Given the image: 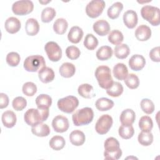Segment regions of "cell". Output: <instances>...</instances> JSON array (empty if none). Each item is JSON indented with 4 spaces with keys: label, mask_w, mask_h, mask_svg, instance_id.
<instances>
[{
    "label": "cell",
    "mask_w": 160,
    "mask_h": 160,
    "mask_svg": "<svg viewBox=\"0 0 160 160\" xmlns=\"http://www.w3.org/2000/svg\"><path fill=\"white\" fill-rule=\"evenodd\" d=\"M23 66L27 71L37 72L46 66V62L42 56L32 55L26 58Z\"/></svg>",
    "instance_id": "cell-6"
},
{
    "label": "cell",
    "mask_w": 160,
    "mask_h": 160,
    "mask_svg": "<svg viewBox=\"0 0 160 160\" xmlns=\"http://www.w3.org/2000/svg\"><path fill=\"white\" fill-rule=\"evenodd\" d=\"M22 91L27 96H32L37 92V86L32 82H27L23 84Z\"/></svg>",
    "instance_id": "cell-45"
},
{
    "label": "cell",
    "mask_w": 160,
    "mask_h": 160,
    "mask_svg": "<svg viewBox=\"0 0 160 160\" xmlns=\"http://www.w3.org/2000/svg\"><path fill=\"white\" fill-rule=\"evenodd\" d=\"M66 54L69 59L71 60H74L79 57L81 54V51L78 47L75 46H70L66 48Z\"/></svg>",
    "instance_id": "cell-47"
},
{
    "label": "cell",
    "mask_w": 160,
    "mask_h": 160,
    "mask_svg": "<svg viewBox=\"0 0 160 160\" xmlns=\"http://www.w3.org/2000/svg\"><path fill=\"white\" fill-rule=\"evenodd\" d=\"M52 126L56 132L60 133L64 132L69 128V121L66 117L62 115H58L53 118Z\"/></svg>",
    "instance_id": "cell-12"
},
{
    "label": "cell",
    "mask_w": 160,
    "mask_h": 160,
    "mask_svg": "<svg viewBox=\"0 0 160 160\" xmlns=\"http://www.w3.org/2000/svg\"><path fill=\"white\" fill-rule=\"evenodd\" d=\"M123 39L124 36L122 33L118 29L112 30L108 35V41L114 45L120 44L123 41Z\"/></svg>",
    "instance_id": "cell-39"
},
{
    "label": "cell",
    "mask_w": 160,
    "mask_h": 160,
    "mask_svg": "<svg viewBox=\"0 0 160 160\" xmlns=\"http://www.w3.org/2000/svg\"><path fill=\"white\" fill-rule=\"evenodd\" d=\"M36 104L38 108H49L52 104V98L48 94H41L36 98Z\"/></svg>",
    "instance_id": "cell-31"
},
{
    "label": "cell",
    "mask_w": 160,
    "mask_h": 160,
    "mask_svg": "<svg viewBox=\"0 0 160 160\" xmlns=\"http://www.w3.org/2000/svg\"><path fill=\"white\" fill-rule=\"evenodd\" d=\"M27 105L26 99L22 96H18L15 98L12 102V108L16 111H22L23 110Z\"/></svg>",
    "instance_id": "cell-46"
},
{
    "label": "cell",
    "mask_w": 160,
    "mask_h": 160,
    "mask_svg": "<svg viewBox=\"0 0 160 160\" xmlns=\"http://www.w3.org/2000/svg\"><path fill=\"white\" fill-rule=\"evenodd\" d=\"M128 63L132 70L138 71L144 67L146 64V60L142 55L134 54L129 59Z\"/></svg>",
    "instance_id": "cell-15"
},
{
    "label": "cell",
    "mask_w": 160,
    "mask_h": 160,
    "mask_svg": "<svg viewBox=\"0 0 160 160\" xmlns=\"http://www.w3.org/2000/svg\"><path fill=\"white\" fill-rule=\"evenodd\" d=\"M112 49L109 46H102L96 51V57L99 60L106 61L110 59L112 56Z\"/></svg>",
    "instance_id": "cell-28"
},
{
    "label": "cell",
    "mask_w": 160,
    "mask_h": 160,
    "mask_svg": "<svg viewBox=\"0 0 160 160\" xmlns=\"http://www.w3.org/2000/svg\"><path fill=\"white\" fill-rule=\"evenodd\" d=\"M119 119L122 125H132L136 119L135 112L131 109H126L122 111Z\"/></svg>",
    "instance_id": "cell-19"
},
{
    "label": "cell",
    "mask_w": 160,
    "mask_h": 160,
    "mask_svg": "<svg viewBox=\"0 0 160 160\" xmlns=\"http://www.w3.org/2000/svg\"><path fill=\"white\" fill-rule=\"evenodd\" d=\"M78 94L84 98L89 99L94 96L93 87L87 83L81 84L78 89Z\"/></svg>",
    "instance_id": "cell-29"
},
{
    "label": "cell",
    "mask_w": 160,
    "mask_h": 160,
    "mask_svg": "<svg viewBox=\"0 0 160 160\" xmlns=\"http://www.w3.org/2000/svg\"><path fill=\"white\" fill-rule=\"evenodd\" d=\"M122 19L125 26L129 29L134 28L138 21L137 13L133 10L126 11L123 14Z\"/></svg>",
    "instance_id": "cell-14"
},
{
    "label": "cell",
    "mask_w": 160,
    "mask_h": 160,
    "mask_svg": "<svg viewBox=\"0 0 160 160\" xmlns=\"http://www.w3.org/2000/svg\"><path fill=\"white\" fill-rule=\"evenodd\" d=\"M123 92V86L119 82H113L112 86L106 89V93L114 98L119 97Z\"/></svg>",
    "instance_id": "cell-37"
},
{
    "label": "cell",
    "mask_w": 160,
    "mask_h": 160,
    "mask_svg": "<svg viewBox=\"0 0 160 160\" xmlns=\"http://www.w3.org/2000/svg\"><path fill=\"white\" fill-rule=\"evenodd\" d=\"M129 53L130 49L126 44H120L116 45L114 48V55L118 59H125L129 56Z\"/></svg>",
    "instance_id": "cell-32"
},
{
    "label": "cell",
    "mask_w": 160,
    "mask_h": 160,
    "mask_svg": "<svg viewBox=\"0 0 160 160\" xmlns=\"http://www.w3.org/2000/svg\"><path fill=\"white\" fill-rule=\"evenodd\" d=\"M44 49L50 61L57 62L61 59L62 57V50L56 42H48L44 46Z\"/></svg>",
    "instance_id": "cell-10"
},
{
    "label": "cell",
    "mask_w": 160,
    "mask_h": 160,
    "mask_svg": "<svg viewBox=\"0 0 160 160\" xmlns=\"http://www.w3.org/2000/svg\"><path fill=\"white\" fill-rule=\"evenodd\" d=\"M141 15L143 19L151 25L157 26L159 24V9L158 7L146 5L141 9Z\"/></svg>",
    "instance_id": "cell-5"
},
{
    "label": "cell",
    "mask_w": 160,
    "mask_h": 160,
    "mask_svg": "<svg viewBox=\"0 0 160 160\" xmlns=\"http://www.w3.org/2000/svg\"><path fill=\"white\" fill-rule=\"evenodd\" d=\"M69 138L71 144L76 146H80L82 145L86 140L84 132L78 129L72 131L69 134Z\"/></svg>",
    "instance_id": "cell-23"
},
{
    "label": "cell",
    "mask_w": 160,
    "mask_h": 160,
    "mask_svg": "<svg viewBox=\"0 0 160 160\" xmlns=\"http://www.w3.org/2000/svg\"><path fill=\"white\" fill-rule=\"evenodd\" d=\"M149 58L154 62H159V47L157 46L153 48L149 52Z\"/></svg>",
    "instance_id": "cell-48"
},
{
    "label": "cell",
    "mask_w": 160,
    "mask_h": 160,
    "mask_svg": "<svg viewBox=\"0 0 160 160\" xmlns=\"http://www.w3.org/2000/svg\"><path fill=\"white\" fill-rule=\"evenodd\" d=\"M68 27L67 21L64 18L57 19L53 24V29L58 34H63L66 32Z\"/></svg>",
    "instance_id": "cell-33"
},
{
    "label": "cell",
    "mask_w": 160,
    "mask_h": 160,
    "mask_svg": "<svg viewBox=\"0 0 160 160\" xmlns=\"http://www.w3.org/2000/svg\"><path fill=\"white\" fill-rule=\"evenodd\" d=\"M124 82L129 88L134 89L138 88L139 85V79L135 74L131 73L128 74L124 79Z\"/></svg>",
    "instance_id": "cell-42"
},
{
    "label": "cell",
    "mask_w": 160,
    "mask_h": 160,
    "mask_svg": "<svg viewBox=\"0 0 160 160\" xmlns=\"http://www.w3.org/2000/svg\"><path fill=\"white\" fill-rule=\"evenodd\" d=\"M141 108L144 112L148 114H152L154 111V104L149 99H143L140 103Z\"/></svg>",
    "instance_id": "cell-43"
},
{
    "label": "cell",
    "mask_w": 160,
    "mask_h": 160,
    "mask_svg": "<svg viewBox=\"0 0 160 160\" xmlns=\"http://www.w3.org/2000/svg\"><path fill=\"white\" fill-rule=\"evenodd\" d=\"M49 108H31L27 110L24 113V119L27 124L33 126L46 121L49 116Z\"/></svg>",
    "instance_id": "cell-1"
},
{
    "label": "cell",
    "mask_w": 160,
    "mask_h": 160,
    "mask_svg": "<svg viewBox=\"0 0 160 160\" xmlns=\"http://www.w3.org/2000/svg\"><path fill=\"white\" fill-rule=\"evenodd\" d=\"M34 9V4L29 0H21L14 2L12 5V11L14 14L23 16L29 14Z\"/></svg>",
    "instance_id": "cell-8"
},
{
    "label": "cell",
    "mask_w": 160,
    "mask_h": 160,
    "mask_svg": "<svg viewBox=\"0 0 160 160\" xmlns=\"http://www.w3.org/2000/svg\"><path fill=\"white\" fill-rule=\"evenodd\" d=\"M113 75L115 78L118 80H124L128 75V69L127 66L119 62L116 64L112 69Z\"/></svg>",
    "instance_id": "cell-22"
},
{
    "label": "cell",
    "mask_w": 160,
    "mask_h": 160,
    "mask_svg": "<svg viewBox=\"0 0 160 160\" xmlns=\"http://www.w3.org/2000/svg\"><path fill=\"white\" fill-rule=\"evenodd\" d=\"M83 34V31L80 27L72 26L68 34V40L72 43L77 44L82 39Z\"/></svg>",
    "instance_id": "cell-21"
},
{
    "label": "cell",
    "mask_w": 160,
    "mask_h": 160,
    "mask_svg": "<svg viewBox=\"0 0 160 160\" xmlns=\"http://www.w3.org/2000/svg\"><path fill=\"white\" fill-rule=\"evenodd\" d=\"M21 27L20 21L15 17L8 18L4 23V28L7 32L10 34H15L18 32Z\"/></svg>",
    "instance_id": "cell-16"
},
{
    "label": "cell",
    "mask_w": 160,
    "mask_h": 160,
    "mask_svg": "<svg viewBox=\"0 0 160 160\" xmlns=\"http://www.w3.org/2000/svg\"><path fill=\"white\" fill-rule=\"evenodd\" d=\"M139 127L142 131L150 132L153 128L152 119L148 116H142L139 121Z\"/></svg>",
    "instance_id": "cell-35"
},
{
    "label": "cell",
    "mask_w": 160,
    "mask_h": 160,
    "mask_svg": "<svg viewBox=\"0 0 160 160\" xmlns=\"http://www.w3.org/2000/svg\"><path fill=\"white\" fill-rule=\"evenodd\" d=\"M9 104V98L5 93H0V108L3 109L8 106Z\"/></svg>",
    "instance_id": "cell-49"
},
{
    "label": "cell",
    "mask_w": 160,
    "mask_h": 160,
    "mask_svg": "<svg viewBox=\"0 0 160 160\" xmlns=\"http://www.w3.org/2000/svg\"><path fill=\"white\" fill-rule=\"evenodd\" d=\"M114 105V102L106 98H101L98 99L95 103L96 108L100 111H108L111 109Z\"/></svg>",
    "instance_id": "cell-30"
},
{
    "label": "cell",
    "mask_w": 160,
    "mask_h": 160,
    "mask_svg": "<svg viewBox=\"0 0 160 160\" xmlns=\"http://www.w3.org/2000/svg\"><path fill=\"white\" fill-rule=\"evenodd\" d=\"M94 74L101 88L108 89L112 86L114 81L111 76V69L108 66H98L95 71Z\"/></svg>",
    "instance_id": "cell-3"
},
{
    "label": "cell",
    "mask_w": 160,
    "mask_h": 160,
    "mask_svg": "<svg viewBox=\"0 0 160 160\" xmlns=\"http://www.w3.org/2000/svg\"><path fill=\"white\" fill-rule=\"evenodd\" d=\"M94 118V112L92 108H83L77 110L72 115L74 124L76 126L87 125L92 122Z\"/></svg>",
    "instance_id": "cell-4"
},
{
    "label": "cell",
    "mask_w": 160,
    "mask_h": 160,
    "mask_svg": "<svg viewBox=\"0 0 160 160\" xmlns=\"http://www.w3.org/2000/svg\"><path fill=\"white\" fill-rule=\"evenodd\" d=\"M25 30L29 36L36 35L39 31V24L38 21L34 18H29L25 24Z\"/></svg>",
    "instance_id": "cell-24"
},
{
    "label": "cell",
    "mask_w": 160,
    "mask_h": 160,
    "mask_svg": "<svg viewBox=\"0 0 160 160\" xmlns=\"http://www.w3.org/2000/svg\"><path fill=\"white\" fill-rule=\"evenodd\" d=\"M105 6L106 3L102 0H92L86 7V14L91 18H98L102 14Z\"/></svg>",
    "instance_id": "cell-9"
},
{
    "label": "cell",
    "mask_w": 160,
    "mask_h": 160,
    "mask_svg": "<svg viewBox=\"0 0 160 160\" xmlns=\"http://www.w3.org/2000/svg\"><path fill=\"white\" fill-rule=\"evenodd\" d=\"M104 157L107 160H118L122 156L119 141L113 137L108 138L104 144Z\"/></svg>",
    "instance_id": "cell-2"
},
{
    "label": "cell",
    "mask_w": 160,
    "mask_h": 160,
    "mask_svg": "<svg viewBox=\"0 0 160 160\" xmlns=\"http://www.w3.org/2000/svg\"><path fill=\"white\" fill-rule=\"evenodd\" d=\"M56 10L51 7L45 8L41 12V21L43 22H49L56 16Z\"/></svg>",
    "instance_id": "cell-40"
},
{
    "label": "cell",
    "mask_w": 160,
    "mask_h": 160,
    "mask_svg": "<svg viewBox=\"0 0 160 160\" xmlns=\"http://www.w3.org/2000/svg\"><path fill=\"white\" fill-rule=\"evenodd\" d=\"M20 56L16 52H10L6 56V62L12 67L17 66L20 62Z\"/></svg>",
    "instance_id": "cell-44"
},
{
    "label": "cell",
    "mask_w": 160,
    "mask_h": 160,
    "mask_svg": "<svg viewBox=\"0 0 160 160\" xmlns=\"http://www.w3.org/2000/svg\"><path fill=\"white\" fill-rule=\"evenodd\" d=\"M112 118L109 114H103L99 118L96 125L95 129L96 131L101 134H106L111 128L112 125Z\"/></svg>",
    "instance_id": "cell-11"
},
{
    "label": "cell",
    "mask_w": 160,
    "mask_h": 160,
    "mask_svg": "<svg viewBox=\"0 0 160 160\" xmlns=\"http://www.w3.org/2000/svg\"><path fill=\"white\" fill-rule=\"evenodd\" d=\"M98 45V39L92 34H88L84 40V46L89 50H94Z\"/></svg>",
    "instance_id": "cell-41"
},
{
    "label": "cell",
    "mask_w": 160,
    "mask_h": 160,
    "mask_svg": "<svg viewBox=\"0 0 160 160\" xmlns=\"http://www.w3.org/2000/svg\"><path fill=\"white\" fill-rule=\"evenodd\" d=\"M58 108L66 113L72 112L79 105L78 99L74 96H68L59 99L57 102Z\"/></svg>",
    "instance_id": "cell-7"
},
{
    "label": "cell",
    "mask_w": 160,
    "mask_h": 160,
    "mask_svg": "<svg viewBox=\"0 0 160 160\" xmlns=\"http://www.w3.org/2000/svg\"><path fill=\"white\" fill-rule=\"evenodd\" d=\"M50 131L49 127L46 124L42 122L34 125L31 128L32 133L38 137L48 136L50 134Z\"/></svg>",
    "instance_id": "cell-25"
},
{
    "label": "cell",
    "mask_w": 160,
    "mask_h": 160,
    "mask_svg": "<svg viewBox=\"0 0 160 160\" xmlns=\"http://www.w3.org/2000/svg\"><path fill=\"white\" fill-rule=\"evenodd\" d=\"M1 120L5 127L11 128L15 126L17 121V118L16 114L13 111L8 110L2 113Z\"/></svg>",
    "instance_id": "cell-18"
},
{
    "label": "cell",
    "mask_w": 160,
    "mask_h": 160,
    "mask_svg": "<svg viewBox=\"0 0 160 160\" xmlns=\"http://www.w3.org/2000/svg\"><path fill=\"white\" fill-rule=\"evenodd\" d=\"M66 144L64 138L61 136H54L49 141V146L55 151H59L62 149Z\"/></svg>",
    "instance_id": "cell-34"
},
{
    "label": "cell",
    "mask_w": 160,
    "mask_h": 160,
    "mask_svg": "<svg viewBox=\"0 0 160 160\" xmlns=\"http://www.w3.org/2000/svg\"><path fill=\"white\" fill-rule=\"evenodd\" d=\"M59 71L62 77L69 78L75 74L76 68L72 63L64 62L60 66Z\"/></svg>",
    "instance_id": "cell-26"
},
{
    "label": "cell",
    "mask_w": 160,
    "mask_h": 160,
    "mask_svg": "<svg viewBox=\"0 0 160 160\" xmlns=\"http://www.w3.org/2000/svg\"><path fill=\"white\" fill-rule=\"evenodd\" d=\"M135 36L136 39L140 41H147L151 36V30L150 28L146 25H140L135 31Z\"/></svg>",
    "instance_id": "cell-17"
},
{
    "label": "cell",
    "mask_w": 160,
    "mask_h": 160,
    "mask_svg": "<svg viewBox=\"0 0 160 160\" xmlns=\"http://www.w3.org/2000/svg\"><path fill=\"white\" fill-rule=\"evenodd\" d=\"M118 133L119 136L122 139H128L133 136L134 134V129L132 125H122L119 128Z\"/></svg>",
    "instance_id": "cell-36"
},
{
    "label": "cell",
    "mask_w": 160,
    "mask_h": 160,
    "mask_svg": "<svg viewBox=\"0 0 160 160\" xmlns=\"http://www.w3.org/2000/svg\"><path fill=\"white\" fill-rule=\"evenodd\" d=\"M123 9V4L121 2H116L109 7L107 11V14L110 19H114L119 17L121 11Z\"/></svg>",
    "instance_id": "cell-27"
},
{
    "label": "cell",
    "mask_w": 160,
    "mask_h": 160,
    "mask_svg": "<svg viewBox=\"0 0 160 160\" xmlns=\"http://www.w3.org/2000/svg\"><path fill=\"white\" fill-rule=\"evenodd\" d=\"M93 30L99 36H104L110 31V25L104 19H99L93 24Z\"/></svg>",
    "instance_id": "cell-13"
},
{
    "label": "cell",
    "mask_w": 160,
    "mask_h": 160,
    "mask_svg": "<svg viewBox=\"0 0 160 160\" xmlns=\"http://www.w3.org/2000/svg\"><path fill=\"white\" fill-rule=\"evenodd\" d=\"M54 72L52 68L44 67L38 71V77L43 83H48L52 81L54 79Z\"/></svg>",
    "instance_id": "cell-20"
},
{
    "label": "cell",
    "mask_w": 160,
    "mask_h": 160,
    "mask_svg": "<svg viewBox=\"0 0 160 160\" xmlns=\"http://www.w3.org/2000/svg\"><path fill=\"white\" fill-rule=\"evenodd\" d=\"M138 142L140 144L144 146L151 145L153 141V134L150 132L141 131L138 137Z\"/></svg>",
    "instance_id": "cell-38"
}]
</instances>
